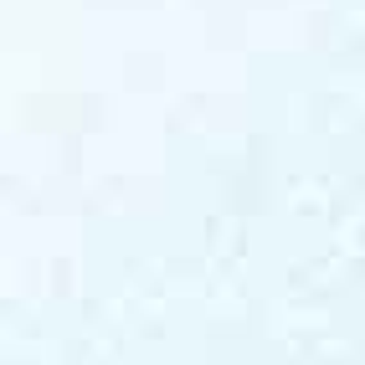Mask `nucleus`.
Here are the masks:
<instances>
[]
</instances>
